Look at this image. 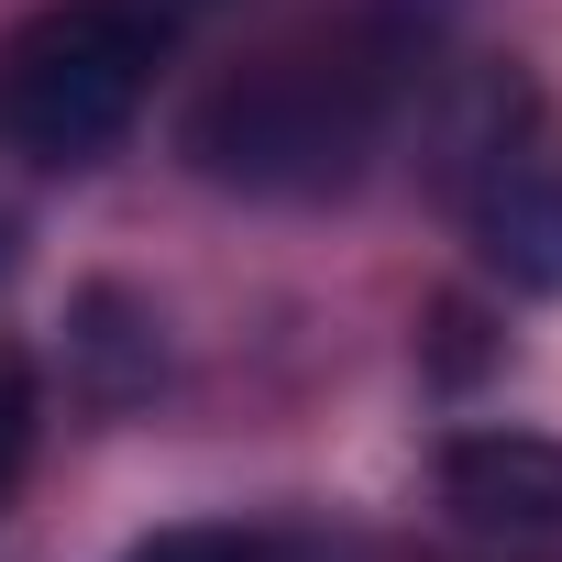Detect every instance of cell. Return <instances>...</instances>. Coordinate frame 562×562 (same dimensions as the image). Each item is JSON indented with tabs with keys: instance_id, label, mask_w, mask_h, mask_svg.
Segmentation results:
<instances>
[{
	"instance_id": "obj_5",
	"label": "cell",
	"mask_w": 562,
	"mask_h": 562,
	"mask_svg": "<svg viewBox=\"0 0 562 562\" xmlns=\"http://www.w3.org/2000/svg\"><path fill=\"white\" fill-rule=\"evenodd\" d=\"M78 364H89V397H100V408H122V397H144V386H155V364H166V353H155V321H144L122 288H89V299H78Z\"/></svg>"
},
{
	"instance_id": "obj_1",
	"label": "cell",
	"mask_w": 562,
	"mask_h": 562,
	"mask_svg": "<svg viewBox=\"0 0 562 562\" xmlns=\"http://www.w3.org/2000/svg\"><path fill=\"white\" fill-rule=\"evenodd\" d=\"M419 12L408 0H364V12L265 45L254 67H232L199 111H188V166L254 199H321L353 188L364 155L386 144L408 78H419Z\"/></svg>"
},
{
	"instance_id": "obj_6",
	"label": "cell",
	"mask_w": 562,
	"mask_h": 562,
	"mask_svg": "<svg viewBox=\"0 0 562 562\" xmlns=\"http://www.w3.org/2000/svg\"><path fill=\"white\" fill-rule=\"evenodd\" d=\"M23 463H34V364L0 353V496L23 485Z\"/></svg>"
},
{
	"instance_id": "obj_8",
	"label": "cell",
	"mask_w": 562,
	"mask_h": 562,
	"mask_svg": "<svg viewBox=\"0 0 562 562\" xmlns=\"http://www.w3.org/2000/svg\"><path fill=\"white\" fill-rule=\"evenodd\" d=\"M133 12H144V23H155V34H166V45H177V34H188V23H199V12H210V0H133Z\"/></svg>"
},
{
	"instance_id": "obj_7",
	"label": "cell",
	"mask_w": 562,
	"mask_h": 562,
	"mask_svg": "<svg viewBox=\"0 0 562 562\" xmlns=\"http://www.w3.org/2000/svg\"><path fill=\"white\" fill-rule=\"evenodd\" d=\"M133 562H288L276 540H243V529H166V540H144Z\"/></svg>"
},
{
	"instance_id": "obj_2",
	"label": "cell",
	"mask_w": 562,
	"mask_h": 562,
	"mask_svg": "<svg viewBox=\"0 0 562 562\" xmlns=\"http://www.w3.org/2000/svg\"><path fill=\"white\" fill-rule=\"evenodd\" d=\"M155 56H166V34L133 0H56L0 45V133L34 166H89L133 133Z\"/></svg>"
},
{
	"instance_id": "obj_4",
	"label": "cell",
	"mask_w": 562,
	"mask_h": 562,
	"mask_svg": "<svg viewBox=\"0 0 562 562\" xmlns=\"http://www.w3.org/2000/svg\"><path fill=\"white\" fill-rule=\"evenodd\" d=\"M441 507L485 540H540L562 529V441L540 430H463L441 452Z\"/></svg>"
},
{
	"instance_id": "obj_3",
	"label": "cell",
	"mask_w": 562,
	"mask_h": 562,
	"mask_svg": "<svg viewBox=\"0 0 562 562\" xmlns=\"http://www.w3.org/2000/svg\"><path fill=\"white\" fill-rule=\"evenodd\" d=\"M463 221L507 288L562 299V111L518 78L485 89V111L463 122Z\"/></svg>"
}]
</instances>
